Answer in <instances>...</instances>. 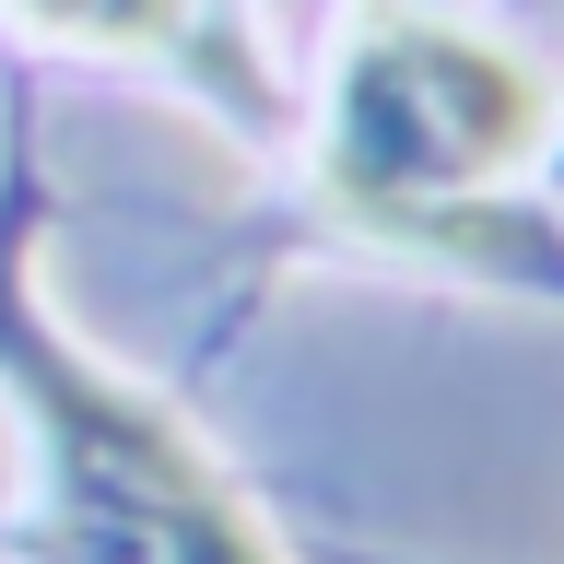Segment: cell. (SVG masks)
I'll return each instance as SVG.
<instances>
[{"mask_svg": "<svg viewBox=\"0 0 564 564\" xmlns=\"http://www.w3.org/2000/svg\"><path fill=\"white\" fill-rule=\"evenodd\" d=\"M0 365H24L47 412V470H59L47 553L59 564H271L224 506V482L176 447V423H153L130 388L83 377L24 317H0Z\"/></svg>", "mask_w": 564, "mask_h": 564, "instance_id": "2", "label": "cell"}, {"mask_svg": "<svg viewBox=\"0 0 564 564\" xmlns=\"http://www.w3.org/2000/svg\"><path fill=\"white\" fill-rule=\"evenodd\" d=\"M24 12H47V24H70V35H176V0H24Z\"/></svg>", "mask_w": 564, "mask_h": 564, "instance_id": "3", "label": "cell"}, {"mask_svg": "<svg viewBox=\"0 0 564 564\" xmlns=\"http://www.w3.org/2000/svg\"><path fill=\"white\" fill-rule=\"evenodd\" d=\"M541 141V83L458 24H377L341 59L329 188L365 224H435Z\"/></svg>", "mask_w": 564, "mask_h": 564, "instance_id": "1", "label": "cell"}]
</instances>
